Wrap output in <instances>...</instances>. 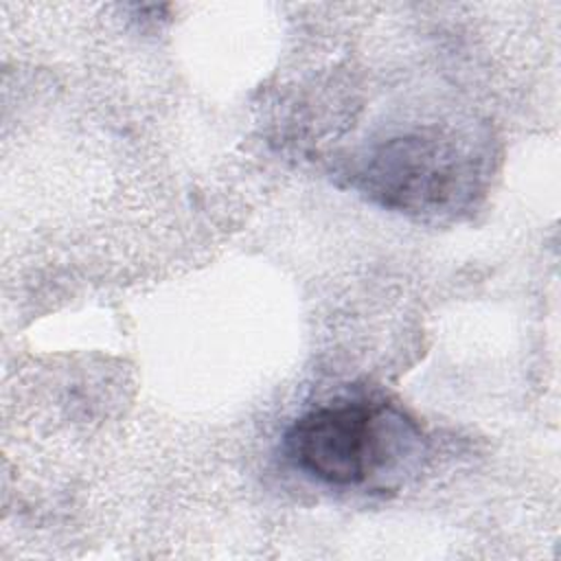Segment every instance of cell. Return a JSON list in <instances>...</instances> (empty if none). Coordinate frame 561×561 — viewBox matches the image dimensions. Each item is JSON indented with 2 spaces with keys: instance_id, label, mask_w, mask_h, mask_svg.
I'll return each mask as SVG.
<instances>
[{
  "instance_id": "cell-1",
  "label": "cell",
  "mask_w": 561,
  "mask_h": 561,
  "mask_svg": "<svg viewBox=\"0 0 561 561\" xmlns=\"http://www.w3.org/2000/svg\"><path fill=\"white\" fill-rule=\"evenodd\" d=\"M425 436L412 416L377 394H344L302 412L283 436L287 462L333 489L390 491L412 473Z\"/></svg>"
},
{
  "instance_id": "cell-2",
  "label": "cell",
  "mask_w": 561,
  "mask_h": 561,
  "mask_svg": "<svg viewBox=\"0 0 561 561\" xmlns=\"http://www.w3.org/2000/svg\"><path fill=\"white\" fill-rule=\"evenodd\" d=\"M484 158L451 131L423 127L370 147L353 184L377 204L421 219L467 210L484 180Z\"/></svg>"
}]
</instances>
